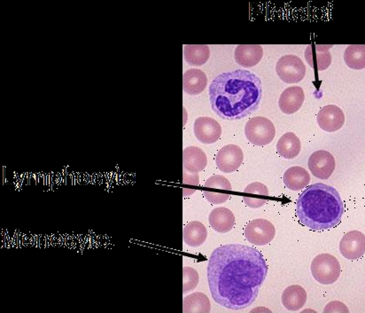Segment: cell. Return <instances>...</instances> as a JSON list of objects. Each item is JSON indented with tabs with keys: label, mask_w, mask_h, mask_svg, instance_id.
Segmentation results:
<instances>
[{
	"label": "cell",
	"mask_w": 365,
	"mask_h": 313,
	"mask_svg": "<svg viewBox=\"0 0 365 313\" xmlns=\"http://www.w3.org/2000/svg\"><path fill=\"white\" fill-rule=\"evenodd\" d=\"M306 290L300 285L287 287L282 294V303L284 307L291 312L300 311L307 302Z\"/></svg>",
	"instance_id": "obj_19"
},
{
	"label": "cell",
	"mask_w": 365,
	"mask_h": 313,
	"mask_svg": "<svg viewBox=\"0 0 365 313\" xmlns=\"http://www.w3.org/2000/svg\"><path fill=\"white\" fill-rule=\"evenodd\" d=\"M262 96V80L248 70L225 72L210 86L212 110L221 118L239 120L259 108Z\"/></svg>",
	"instance_id": "obj_2"
},
{
	"label": "cell",
	"mask_w": 365,
	"mask_h": 313,
	"mask_svg": "<svg viewBox=\"0 0 365 313\" xmlns=\"http://www.w3.org/2000/svg\"><path fill=\"white\" fill-rule=\"evenodd\" d=\"M210 299L203 293L191 294L182 301V312L185 313H210Z\"/></svg>",
	"instance_id": "obj_24"
},
{
	"label": "cell",
	"mask_w": 365,
	"mask_h": 313,
	"mask_svg": "<svg viewBox=\"0 0 365 313\" xmlns=\"http://www.w3.org/2000/svg\"><path fill=\"white\" fill-rule=\"evenodd\" d=\"M339 251L348 260H360L365 254V235L355 230L347 232L339 242Z\"/></svg>",
	"instance_id": "obj_10"
},
{
	"label": "cell",
	"mask_w": 365,
	"mask_h": 313,
	"mask_svg": "<svg viewBox=\"0 0 365 313\" xmlns=\"http://www.w3.org/2000/svg\"><path fill=\"white\" fill-rule=\"evenodd\" d=\"M204 187L211 189H219L223 191H232V185L227 178L220 175H214L205 182Z\"/></svg>",
	"instance_id": "obj_28"
},
{
	"label": "cell",
	"mask_w": 365,
	"mask_h": 313,
	"mask_svg": "<svg viewBox=\"0 0 365 313\" xmlns=\"http://www.w3.org/2000/svg\"><path fill=\"white\" fill-rule=\"evenodd\" d=\"M309 169L313 176L319 180H328L335 171L334 155L325 150L314 152L309 159Z\"/></svg>",
	"instance_id": "obj_9"
},
{
	"label": "cell",
	"mask_w": 365,
	"mask_h": 313,
	"mask_svg": "<svg viewBox=\"0 0 365 313\" xmlns=\"http://www.w3.org/2000/svg\"><path fill=\"white\" fill-rule=\"evenodd\" d=\"M207 238V230L203 223L192 221L188 223L182 231V239L189 247L198 248L204 244Z\"/></svg>",
	"instance_id": "obj_22"
},
{
	"label": "cell",
	"mask_w": 365,
	"mask_h": 313,
	"mask_svg": "<svg viewBox=\"0 0 365 313\" xmlns=\"http://www.w3.org/2000/svg\"><path fill=\"white\" fill-rule=\"evenodd\" d=\"M344 210V203L338 191L322 183L307 187L296 203L300 223L314 231L336 228L341 221Z\"/></svg>",
	"instance_id": "obj_3"
},
{
	"label": "cell",
	"mask_w": 365,
	"mask_h": 313,
	"mask_svg": "<svg viewBox=\"0 0 365 313\" xmlns=\"http://www.w3.org/2000/svg\"><path fill=\"white\" fill-rule=\"evenodd\" d=\"M316 122L325 132L335 133L343 127L345 115L341 108L335 105H328L319 111Z\"/></svg>",
	"instance_id": "obj_12"
},
{
	"label": "cell",
	"mask_w": 365,
	"mask_h": 313,
	"mask_svg": "<svg viewBox=\"0 0 365 313\" xmlns=\"http://www.w3.org/2000/svg\"><path fill=\"white\" fill-rule=\"evenodd\" d=\"M246 241L255 246L270 244L276 235V228L266 219H257L248 222L244 229Z\"/></svg>",
	"instance_id": "obj_7"
},
{
	"label": "cell",
	"mask_w": 365,
	"mask_h": 313,
	"mask_svg": "<svg viewBox=\"0 0 365 313\" xmlns=\"http://www.w3.org/2000/svg\"><path fill=\"white\" fill-rule=\"evenodd\" d=\"M210 56V47L207 44H188L184 47L185 62L192 66H203Z\"/></svg>",
	"instance_id": "obj_25"
},
{
	"label": "cell",
	"mask_w": 365,
	"mask_h": 313,
	"mask_svg": "<svg viewBox=\"0 0 365 313\" xmlns=\"http://www.w3.org/2000/svg\"><path fill=\"white\" fill-rule=\"evenodd\" d=\"M207 282L214 301L240 311L257 299L268 266L260 251L242 244L220 246L211 254Z\"/></svg>",
	"instance_id": "obj_1"
},
{
	"label": "cell",
	"mask_w": 365,
	"mask_h": 313,
	"mask_svg": "<svg viewBox=\"0 0 365 313\" xmlns=\"http://www.w3.org/2000/svg\"><path fill=\"white\" fill-rule=\"evenodd\" d=\"M209 221L211 228L220 234H226L232 231L235 226V216L232 210L227 208H216L210 214Z\"/></svg>",
	"instance_id": "obj_17"
},
{
	"label": "cell",
	"mask_w": 365,
	"mask_h": 313,
	"mask_svg": "<svg viewBox=\"0 0 365 313\" xmlns=\"http://www.w3.org/2000/svg\"><path fill=\"white\" fill-rule=\"evenodd\" d=\"M305 101V94L300 86H291L282 92L278 101V106L283 113L293 115L303 107Z\"/></svg>",
	"instance_id": "obj_14"
},
{
	"label": "cell",
	"mask_w": 365,
	"mask_h": 313,
	"mask_svg": "<svg viewBox=\"0 0 365 313\" xmlns=\"http://www.w3.org/2000/svg\"><path fill=\"white\" fill-rule=\"evenodd\" d=\"M345 63L355 70L365 69V44H351L344 53Z\"/></svg>",
	"instance_id": "obj_26"
},
{
	"label": "cell",
	"mask_w": 365,
	"mask_h": 313,
	"mask_svg": "<svg viewBox=\"0 0 365 313\" xmlns=\"http://www.w3.org/2000/svg\"><path fill=\"white\" fill-rule=\"evenodd\" d=\"M245 196L243 201L246 206L252 209H259L268 202L269 197L268 187L260 182H253L246 187L244 190Z\"/></svg>",
	"instance_id": "obj_20"
},
{
	"label": "cell",
	"mask_w": 365,
	"mask_h": 313,
	"mask_svg": "<svg viewBox=\"0 0 365 313\" xmlns=\"http://www.w3.org/2000/svg\"><path fill=\"white\" fill-rule=\"evenodd\" d=\"M283 180L285 186L288 189L300 191L309 186L310 176L305 169L300 166H294L285 172Z\"/></svg>",
	"instance_id": "obj_21"
},
{
	"label": "cell",
	"mask_w": 365,
	"mask_h": 313,
	"mask_svg": "<svg viewBox=\"0 0 365 313\" xmlns=\"http://www.w3.org/2000/svg\"><path fill=\"white\" fill-rule=\"evenodd\" d=\"M314 279L322 285H331L341 276V267L337 258L330 254L316 255L310 267Z\"/></svg>",
	"instance_id": "obj_4"
},
{
	"label": "cell",
	"mask_w": 365,
	"mask_h": 313,
	"mask_svg": "<svg viewBox=\"0 0 365 313\" xmlns=\"http://www.w3.org/2000/svg\"><path fill=\"white\" fill-rule=\"evenodd\" d=\"M264 49L259 44H240L235 51V59L243 68H253L261 62Z\"/></svg>",
	"instance_id": "obj_15"
},
{
	"label": "cell",
	"mask_w": 365,
	"mask_h": 313,
	"mask_svg": "<svg viewBox=\"0 0 365 313\" xmlns=\"http://www.w3.org/2000/svg\"><path fill=\"white\" fill-rule=\"evenodd\" d=\"M207 155L200 148L188 146L182 152V166L188 174H198L207 167Z\"/></svg>",
	"instance_id": "obj_16"
},
{
	"label": "cell",
	"mask_w": 365,
	"mask_h": 313,
	"mask_svg": "<svg viewBox=\"0 0 365 313\" xmlns=\"http://www.w3.org/2000/svg\"><path fill=\"white\" fill-rule=\"evenodd\" d=\"M198 280L200 277L196 270L192 267L182 268V294L185 295L196 289Z\"/></svg>",
	"instance_id": "obj_27"
},
{
	"label": "cell",
	"mask_w": 365,
	"mask_h": 313,
	"mask_svg": "<svg viewBox=\"0 0 365 313\" xmlns=\"http://www.w3.org/2000/svg\"><path fill=\"white\" fill-rule=\"evenodd\" d=\"M207 78L203 70L192 69L182 76V89L188 95H198L206 89Z\"/></svg>",
	"instance_id": "obj_18"
},
{
	"label": "cell",
	"mask_w": 365,
	"mask_h": 313,
	"mask_svg": "<svg viewBox=\"0 0 365 313\" xmlns=\"http://www.w3.org/2000/svg\"><path fill=\"white\" fill-rule=\"evenodd\" d=\"M244 154L242 149L235 144H229L221 149L216 156V164L220 171L232 174L243 164Z\"/></svg>",
	"instance_id": "obj_8"
},
{
	"label": "cell",
	"mask_w": 365,
	"mask_h": 313,
	"mask_svg": "<svg viewBox=\"0 0 365 313\" xmlns=\"http://www.w3.org/2000/svg\"><path fill=\"white\" fill-rule=\"evenodd\" d=\"M332 46L312 44L307 46L304 56L309 65L315 71H323L328 69L332 63V56L330 49Z\"/></svg>",
	"instance_id": "obj_13"
},
{
	"label": "cell",
	"mask_w": 365,
	"mask_h": 313,
	"mask_svg": "<svg viewBox=\"0 0 365 313\" xmlns=\"http://www.w3.org/2000/svg\"><path fill=\"white\" fill-rule=\"evenodd\" d=\"M276 71L282 81L287 84H297L305 78L306 66L300 57L288 54L278 60Z\"/></svg>",
	"instance_id": "obj_6"
},
{
	"label": "cell",
	"mask_w": 365,
	"mask_h": 313,
	"mask_svg": "<svg viewBox=\"0 0 365 313\" xmlns=\"http://www.w3.org/2000/svg\"><path fill=\"white\" fill-rule=\"evenodd\" d=\"M194 135L203 144L210 145L219 140L222 136V127L214 118L198 117L194 122Z\"/></svg>",
	"instance_id": "obj_11"
},
{
	"label": "cell",
	"mask_w": 365,
	"mask_h": 313,
	"mask_svg": "<svg viewBox=\"0 0 365 313\" xmlns=\"http://www.w3.org/2000/svg\"><path fill=\"white\" fill-rule=\"evenodd\" d=\"M348 309L347 306L344 305L343 303L339 301H332L329 303L328 305L325 306L323 312L325 313H332V312H346L348 313Z\"/></svg>",
	"instance_id": "obj_29"
},
{
	"label": "cell",
	"mask_w": 365,
	"mask_h": 313,
	"mask_svg": "<svg viewBox=\"0 0 365 313\" xmlns=\"http://www.w3.org/2000/svg\"><path fill=\"white\" fill-rule=\"evenodd\" d=\"M302 149L300 140L296 134L287 133L281 137L277 143L278 155L285 159L292 160L300 155Z\"/></svg>",
	"instance_id": "obj_23"
},
{
	"label": "cell",
	"mask_w": 365,
	"mask_h": 313,
	"mask_svg": "<svg viewBox=\"0 0 365 313\" xmlns=\"http://www.w3.org/2000/svg\"><path fill=\"white\" fill-rule=\"evenodd\" d=\"M245 135L253 145L264 146L273 142L276 129L273 123L268 118L256 117L246 123Z\"/></svg>",
	"instance_id": "obj_5"
}]
</instances>
